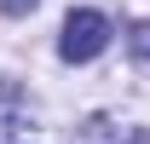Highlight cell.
Instances as JSON below:
<instances>
[{
	"instance_id": "6da1fadb",
	"label": "cell",
	"mask_w": 150,
	"mask_h": 144,
	"mask_svg": "<svg viewBox=\"0 0 150 144\" xmlns=\"http://www.w3.org/2000/svg\"><path fill=\"white\" fill-rule=\"evenodd\" d=\"M104 46H110V18H104V12H87V6H81V12L64 18L58 52L69 58V64H87V58H98Z\"/></svg>"
},
{
	"instance_id": "7a4b0ae2",
	"label": "cell",
	"mask_w": 150,
	"mask_h": 144,
	"mask_svg": "<svg viewBox=\"0 0 150 144\" xmlns=\"http://www.w3.org/2000/svg\"><path fill=\"white\" fill-rule=\"evenodd\" d=\"M75 144H139V127H121V121H104V115H98V121L81 127Z\"/></svg>"
},
{
	"instance_id": "3957f363",
	"label": "cell",
	"mask_w": 150,
	"mask_h": 144,
	"mask_svg": "<svg viewBox=\"0 0 150 144\" xmlns=\"http://www.w3.org/2000/svg\"><path fill=\"white\" fill-rule=\"evenodd\" d=\"M133 52H139V58H144V64H150V23H133Z\"/></svg>"
},
{
	"instance_id": "277c9868",
	"label": "cell",
	"mask_w": 150,
	"mask_h": 144,
	"mask_svg": "<svg viewBox=\"0 0 150 144\" xmlns=\"http://www.w3.org/2000/svg\"><path fill=\"white\" fill-rule=\"evenodd\" d=\"M0 6H6V12H12V18H18V12H29V6H35V0H0Z\"/></svg>"
}]
</instances>
